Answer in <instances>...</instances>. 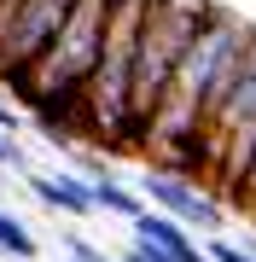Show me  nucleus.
I'll use <instances>...</instances> for the list:
<instances>
[{"label": "nucleus", "mask_w": 256, "mask_h": 262, "mask_svg": "<svg viewBox=\"0 0 256 262\" xmlns=\"http://www.w3.org/2000/svg\"><path fill=\"white\" fill-rule=\"evenodd\" d=\"M134 187H140V198H146L152 210H169L175 222L198 227V233H221V227H227V204H221L216 192H204L192 175H175V169H157V163H152Z\"/></svg>", "instance_id": "6"}, {"label": "nucleus", "mask_w": 256, "mask_h": 262, "mask_svg": "<svg viewBox=\"0 0 256 262\" xmlns=\"http://www.w3.org/2000/svg\"><path fill=\"white\" fill-rule=\"evenodd\" d=\"M0 169H18V175H29V151L18 146V134H0Z\"/></svg>", "instance_id": "10"}, {"label": "nucleus", "mask_w": 256, "mask_h": 262, "mask_svg": "<svg viewBox=\"0 0 256 262\" xmlns=\"http://www.w3.org/2000/svg\"><path fill=\"white\" fill-rule=\"evenodd\" d=\"M24 187H29V198H35L41 210H53V215H70V222H87V215H94V192H87V181L76 175V169H29Z\"/></svg>", "instance_id": "7"}, {"label": "nucleus", "mask_w": 256, "mask_h": 262, "mask_svg": "<svg viewBox=\"0 0 256 262\" xmlns=\"http://www.w3.org/2000/svg\"><path fill=\"white\" fill-rule=\"evenodd\" d=\"M233 204H245V210L256 215V163H250V175H245V187H239V198H233Z\"/></svg>", "instance_id": "14"}, {"label": "nucleus", "mask_w": 256, "mask_h": 262, "mask_svg": "<svg viewBox=\"0 0 256 262\" xmlns=\"http://www.w3.org/2000/svg\"><path fill=\"white\" fill-rule=\"evenodd\" d=\"M117 262H180V256H169V251H163V245H152V239H128Z\"/></svg>", "instance_id": "9"}, {"label": "nucleus", "mask_w": 256, "mask_h": 262, "mask_svg": "<svg viewBox=\"0 0 256 262\" xmlns=\"http://www.w3.org/2000/svg\"><path fill=\"white\" fill-rule=\"evenodd\" d=\"M204 12L210 0H146L140 47H134V88H128V151H146V140H152L157 99L187 53V41L198 35Z\"/></svg>", "instance_id": "1"}, {"label": "nucleus", "mask_w": 256, "mask_h": 262, "mask_svg": "<svg viewBox=\"0 0 256 262\" xmlns=\"http://www.w3.org/2000/svg\"><path fill=\"white\" fill-rule=\"evenodd\" d=\"M210 256H216V262H256L250 245H233V239H216V245H210Z\"/></svg>", "instance_id": "11"}, {"label": "nucleus", "mask_w": 256, "mask_h": 262, "mask_svg": "<svg viewBox=\"0 0 256 262\" xmlns=\"http://www.w3.org/2000/svg\"><path fill=\"white\" fill-rule=\"evenodd\" d=\"M140 24H146V0H111L105 6V41L82 82L87 140H99V146H128V88H134Z\"/></svg>", "instance_id": "2"}, {"label": "nucleus", "mask_w": 256, "mask_h": 262, "mask_svg": "<svg viewBox=\"0 0 256 262\" xmlns=\"http://www.w3.org/2000/svg\"><path fill=\"white\" fill-rule=\"evenodd\" d=\"M0 256H12V262H35L41 256V239L29 233V222L12 215L6 204H0Z\"/></svg>", "instance_id": "8"}, {"label": "nucleus", "mask_w": 256, "mask_h": 262, "mask_svg": "<svg viewBox=\"0 0 256 262\" xmlns=\"http://www.w3.org/2000/svg\"><path fill=\"white\" fill-rule=\"evenodd\" d=\"M64 251H70V262H117V256H105L99 245H87V239H76V233L64 239Z\"/></svg>", "instance_id": "12"}, {"label": "nucleus", "mask_w": 256, "mask_h": 262, "mask_svg": "<svg viewBox=\"0 0 256 262\" xmlns=\"http://www.w3.org/2000/svg\"><path fill=\"white\" fill-rule=\"evenodd\" d=\"M105 6H111V0H76V6L64 12L53 47L41 53V64L29 70V82L18 94L24 105L41 99V94H82L87 70H94V58H99V41H105Z\"/></svg>", "instance_id": "4"}, {"label": "nucleus", "mask_w": 256, "mask_h": 262, "mask_svg": "<svg viewBox=\"0 0 256 262\" xmlns=\"http://www.w3.org/2000/svg\"><path fill=\"white\" fill-rule=\"evenodd\" d=\"M18 128H24V105L0 94V134H18Z\"/></svg>", "instance_id": "13"}, {"label": "nucleus", "mask_w": 256, "mask_h": 262, "mask_svg": "<svg viewBox=\"0 0 256 262\" xmlns=\"http://www.w3.org/2000/svg\"><path fill=\"white\" fill-rule=\"evenodd\" d=\"M70 6L76 0H18L12 6V24L0 35V82H12V94H24L29 70L53 47V35H58V24H64Z\"/></svg>", "instance_id": "5"}, {"label": "nucleus", "mask_w": 256, "mask_h": 262, "mask_svg": "<svg viewBox=\"0 0 256 262\" xmlns=\"http://www.w3.org/2000/svg\"><path fill=\"white\" fill-rule=\"evenodd\" d=\"M204 146H210V169H216L210 181H216L227 198H239V187H245V175L256 163V41H250L245 64H239V76H233L227 99H221L216 117H210Z\"/></svg>", "instance_id": "3"}]
</instances>
